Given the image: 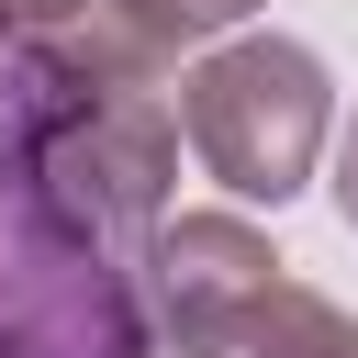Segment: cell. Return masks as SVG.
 <instances>
[{
	"label": "cell",
	"mask_w": 358,
	"mask_h": 358,
	"mask_svg": "<svg viewBox=\"0 0 358 358\" xmlns=\"http://www.w3.org/2000/svg\"><path fill=\"white\" fill-rule=\"evenodd\" d=\"M145 268H157V302H168V324H179L190 358H358V324L324 291L280 280V257L235 213L157 224Z\"/></svg>",
	"instance_id": "6da1fadb"
},
{
	"label": "cell",
	"mask_w": 358,
	"mask_h": 358,
	"mask_svg": "<svg viewBox=\"0 0 358 358\" xmlns=\"http://www.w3.org/2000/svg\"><path fill=\"white\" fill-rule=\"evenodd\" d=\"M324 123H336L324 67L291 34H235L179 78V134L235 201H291L324 157Z\"/></svg>",
	"instance_id": "7a4b0ae2"
},
{
	"label": "cell",
	"mask_w": 358,
	"mask_h": 358,
	"mask_svg": "<svg viewBox=\"0 0 358 358\" xmlns=\"http://www.w3.org/2000/svg\"><path fill=\"white\" fill-rule=\"evenodd\" d=\"M123 45H145V56H179V45H213L224 22H246L257 0H90Z\"/></svg>",
	"instance_id": "3957f363"
},
{
	"label": "cell",
	"mask_w": 358,
	"mask_h": 358,
	"mask_svg": "<svg viewBox=\"0 0 358 358\" xmlns=\"http://www.w3.org/2000/svg\"><path fill=\"white\" fill-rule=\"evenodd\" d=\"M78 11H90V0H0L11 34H56V22H78Z\"/></svg>",
	"instance_id": "277c9868"
},
{
	"label": "cell",
	"mask_w": 358,
	"mask_h": 358,
	"mask_svg": "<svg viewBox=\"0 0 358 358\" xmlns=\"http://www.w3.org/2000/svg\"><path fill=\"white\" fill-rule=\"evenodd\" d=\"M336 201H347V224H358V123H347V145H336Z\"/></svg>",
	"instance_id": "5b68a950"
}]
</instances>
